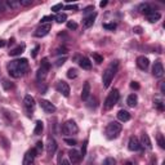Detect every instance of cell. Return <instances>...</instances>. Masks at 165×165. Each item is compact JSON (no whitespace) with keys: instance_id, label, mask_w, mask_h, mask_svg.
Here are the masks:
<instances>
[{"instance_id":"6da1fadb","label":"cell","mask_w":165,"mask_h":165,"mask_svg":"<svg viewBox=\"0 0 165 165\" xmlns=\"http://www.w3.org/2000/svg\"><path fill=\"white\" fill-rule=\"evenodd\" d=\"M27 70H29V62L26 58L14 59V61H10L8 63V72L12 78H21L27 72Z\"/></svg>"},{"instance_id":"7a4b0ae2","label":"cell","mask_w":165,"mask_h":165,"mask_svg":"<svg viewBox=\"0 0 165 165\" xmlns=\"http://www.w3.org/2000/svg\"><path fill=\"white\" fill-rule=\"evenodd\" d=\"M118 67H119V62L118 61H114L111 65L106 68V71L103 72V78H102V82H103V86L104 88H108L111 81L114 79V76L116 75L118 72Z\"/></svg>"},{"instance_id":"3957f363","label":"cell","mask_w":165,"mask_h":165,"mask_svg":"<svg viewBox=\"0 0 165 165\" xmlns=\"http://www.w3.org/2000/svg\"><path fill=\"white\" fill-rule=\"evenodd\" d=\"M121 129H123V126H121V124H120V123H118V121L110 123L106 126V137L108 139L118 138L119 134H120V132H121Z\"/></svg>"},{"instance_id":"277c9868","label":"cell","mask_w":165,"mask_h":165,"mask_svg":"<svg viewBox=\"0 0 165 165\" xmlns=\"http://www.w3.org/2000/svg\"><path fill=\"white\" fill-rule=\"evenodd\" d=\"M119 98H120V93H119V90H118V89H112L111 92L108 93L107 98L104 100V103H103L104 110H111V108L115 106V104L118 103Z\"/></svg>"},{"instance_id":"5b68a950","label":"cell","mask_w":165,"mask_h":165,"mask_svg":"<svg viewBox=\"0 0 165 165\" xmlns=\"http://www.w3.org/2000/svg\"><path fill=\"white\" fill-rule=\"evenodd\" d=\"M79 132V126L74 120H67L62 126V133L66 135H72Z\"/></svg>"},{"instance_id":"8992f818","label":"cell","mask_w":165,"mask_h":165,"mask_svg":"<svg viewBox=\"0 0 165 165\" xmlns=\"http://www.w3.org/2000/svg\"><path fill=\"white\" fill-rule=\"evenodd\" d=\"M51 29H52V25H51V23L40 25V26L35 30L34 35H35L36 37H44V36H47V35L49 34V31H51Z\"/></svg>"},{"instance_id":"52a82bcc","label":"cell","mask_w":165,"mask_h":165,"mask_svg":"<svg viewBox=\"0 0 165 165\" xmlns=\"http://www.w3.org/2000/svg\"><path fill=\"white\" fill-rule=\"evenodd\" d=\"M37 156L36 150L35 148H31L25 153V157H23V165H34L35 161V157Z\"/></svg>"},{"instance_id":"ba28073f","label":"cell","mask_w":165,"mask_h":165,"mask_svg":"<svg viewBox=\"0 0 165 165\" xmlns=\"http://www.w3.org/2000/svg\"><path fill=\"white\" fill-rule=\"evenodd\" d=\"M56 89H57L59 93H61L63 97H68V96H70V86H68L67 82L63 81V80H61V81L57 82Z\"/></svg>"},{"instance_id":"9c48e42d","label":"cell","mask_w":165,"mask_h":165,"mask_svg":"<svg viewBox=\"0 0 165 165\" xmlns=\"http://www.w3.org/2000/svg\"><path fill=\"white\" fill-rule=\"evenodd\" d=\"M152 75L155 76V78L160 79L164 76V66L160 61H156L153 63V67H152Z\"/></svg>"},{"instance_id":"30bf717a","label":"cell","mask_w":165,"mask_h":165,"mask_svg":"<svg viewBox=\"0 0 165 165\" xmlns=\"http://www.w3.org/2000/svg\"><path fill=\"white\" fill-rule=\"evenodd\" d=\"M40 107L45 111L47 114H52V112H54L56 111V106L52 103V102H49V101H47V100H41L40 101Z\"/></svg>"},{"instance_id":"8fae6325","label":"cell","mask_w":165,"mask_h":165,"mask_svg":"<svg viewBox=\"0 0 165 165\" xmlns=\"http://www.w3.org/2000/svg\"><path fill=\"white\" fill-rule=\"evenodd\" d=\"M137 66H138V68L146 71L148 68V66H150V61H148V58L145 57V56H139L137 58Z\"/></svg>"},{"instance_id":"7c38bea8","label":"cell","mask_w":165,"mask_h":165,"mask_svg":"<svg viewBox=\"0 0 165 165\" xmlns=\"http://www.w3.org/2000/svg\"><path fill=\"white\" fill-rule=\"evenodd\" d=\"M128 148L130 151H138L141 148V142L137 137H130L129 143H128Z\"/></svg>"},{"instance_id":"4fadbf2b","label":"cell","mask_w":165,"mask_h":165,"mask_svg":"<svg viewBox=\"0 0 165 165\" xmlns=\"http://www.w3.org/2000/svg\"><path fill=\"white\" fill-rule=\"evenodd\" d=\"M96 17H97V13H96V12H93L92 14L86 16V17H85L84 19H82V26H84L85 29H89V27H92V26H93V23H94Z\"/></svg>"},{"instance_id":"5bb4252c","label":"cell","mask_w":165,"mask_h":165,"mask_svg":"<svg viewBox=\"0 0 165 165\" xmlns=\"http://www.w3.org/2000/svg\"><path fill=\"white\" fill-rule=\"evenodd\" d=\"M57 147H58V145H57V142H56V139L54 138H51L48 141V145H47V152H48V155H53L54 152L57 151Z\"/></svg>"},{"instance_id":"9a60e30c","label":"cell","mask_w":165,"mask_h":165,"mask_svg":"<svg viewBox=\"0 0 165 165\" xmlns=\"http://www.w3.org/2000/svg\"><path fill=\"white\" fill-rule=\"evenodd\" d=\"M23 104H25V107L29 110H34V107H35V100H34V97H31V96H25V98H23Z\"/></svg>"},{"instance_id":"2e32d148","label":"cell","mask_w":165,"mask_h":165,"mask_svg":"<svg viewBox=\"0 0 165 165\" xmlns=\"http://www.w3.org/2000/svg\"><path fill=\"white\" fill-rule=\"evenodd\" d=\"M89 97H90V84H89V81H86L84 86H82V90H81V100L88 101Z\"/></svg>"},{"instance_id":"e0dca14e","label":"cell","mask_w":165,"mask_h":165,"mask_svg":"<svg viewBox=\"0 0 165 165\" xmlns=\"http://www.w3.org/2000/svg\"><path fill=\"white\" fill-rule=\"evenodd\" d=\"M68 156H70V160L72 161V164H79L81 160V155L76 150H71L68 152Z\"/></svg>"},{"instance_id":"ac0fdd59","label":"cell","mask_w":165,"mask_h":165,"mask_svg":"<svg viewBox=\"0 0 165 165\" xmlns=\"http://www.w3.org/2000/svg\"><path fill=\"white\" fill-rule=\"evenodd\" d=\"M138 9H139V12L143 13L145 16H148V14H151L152 12H155V9H153L150 4H141Z\"/></svg>"},{"instance_id":"d6986e66","label":"cell","mask_w":165,"mask_h":165,"mask_svg":"<svg viewBox=\"0 0 165 165\" xmlns=\"http://www.w3.org/2000/svg\"><path fill=\"white\" fill-rule=\"evenodd\" d=\"M25 48H26V45H25V44H21V45L16 47L14 49H12V51L9 52V56H12V57L19 56V54H22V53L25 52Z\"/></svg>"},{"instance_id":"ffe728a7","label":"cell","mask_w":165,"mask_h":165,"mask_svg":"<svg viewBox=\"0 0 165 165\" xmlns=\"http://www.w3.org/2000/svg\"><path fill=\"white\" fill-rule=\"evenodd\" d=\"M118 119L120 120V121H129L130 120V114L128 111H125V110H120V111L118 112Z\"/></svg>"},{"instance_id":"44dd1931","label":"cell","mask_w":165,"mask_h":165,"mask_svg":"<svg viewBox=\"0 0 165 165\" xmlns=\"http://www.w3.org/2000/svg\"><path fill=\"white\" fill-rule=\"evenodd\" d=\"M79 65H80V67H81L82 70H90V68H92V62L89 61V58H86V57L80 58Z\"/></svg>"},{"instance_id":"7402d4cb","label":"cell","mask_w":165,"mask_h":165,"mask_svg":"<svg viewBox=\"0 0 165 165\" xmlns=\"http://www.w3.org/2000/svg\"><path fill=\"white\" fill-rule=\"evenodd\" d=\"M4 5L7 9H16V8L19 7V2L18 0H5Z\"/></svg>"},{"instance_id":"603a6c76","label":"cell","mask_w":165,"mask_h":165,"mask_svg":"<svg viewBox=\"0 0 165 165\" xmlns=\"http://www.w3.org/2000/svg\"><path fill=\"white\" fill-rule=\"evenodd\" d=\"M142 145L146 146L147 150H151V148H152L151 139H150V137H148V134H146V133L142 134Z\"/></svg>"},{"instance_id":"cb8c5ba5","label":"cell","mask_w":165,"mask_h":165,"mask_svg":"<svg viewBox=\"0 0 165 165\" xmlns=\"http://www.w3.org/2000/svg\"><path fill=\"white\" fill-rule=\"evenodd\" d=\"M146 18H147V21H148V22H152V23H153V22H156V21H159V19L161 18V14L155 10V12H152L151 14L146 16Z\"/></svg>"},{"instance_id":"d4e9b609","label":"cell","mask_w":165,"mask_h":165,"mask_svg":"<svg viewBox=\"0 0 165 165\" xmlns=\"http://www.w3.org/2000/svg\"><path fill=\"white\" fill-rule=\"evenodd\" d=\"M126 103H128V106H130V107H135L137 103H138V97L135 94H130L128 97V100H126Z\"/></svg>"},{"instance_id":"484cf974","label":"cell","mask_w":165,"mask_h":165,"mask_svg":"<svg viewBox=\"0 0 165 165\" xmlns=\"http://www.w3.org/2000/svg\"><path fill=\"white\" fill-rule=\"evenodd\" d=\"M47 75H48V71H47L45 68L40 67L39 70H37V72H36V79L39 80V81H43L44 79L47 78Z\"/></svg>"},{"instance_id":"4316f807","label":"cell","mask_w":165,"mask_h":165,"mask_svg":"<svg viewBox=\"0 0 165 165\" xmlns=\"http://www.w3.org/2000/svg\"><path fill=\"white\" fill-rule=\"evenodd\" d=\"M44 129V125H43V121H40V120H37L36 124H35V129H34V134L35 135H39L41 134V132Z\"/></svg>"},{"instance_id":"83f0119b","label":"cell","mask_w":165,"mask_h":165,"mask_svg":"<svg viewBox=\"0 0 165 165\" xmlns=\"http://www.w3.org/2000/svg\"><path fill=\"white\" fill-rule=\"evenodd\" d=\"M54 19H56L57 23H63V22L67 21V16H66L65 13H58L56 17H54Z\"/></svg>"},{"instance_id":"f1b7e54d","label":"cell","mask_w":165,"mask_h":165,"mask_svg":"<svg viewBox=\"0 0 165 165\" xmlns=\"http://www.w3.org/2000/svg\"><path fill=\"white\" fill-rule=\"evenodd\" d=\"M2 85H3V88H4L5 90H10V89H13V86H14L8 79H4L3 82H2Z\"/></svg>"},{"instance_id":"f546056e","label":"cell","mask_w":165,"mask_h":165,"mask_svg":"<svg viewBox=\"0 0 165 165\" xmlns=\"http://www.w3.org/2000/svg\"><path fill=\"white\" fill-rule=\"evenodd\" d=\"M153 106H155L159 111H164V102L161 100H155L153 101Z\"/></svg>"},{"instance_id":"4dcf8cb0","label":"cell","mask_w":165,"mask_h":165,"mask_svg":"<svg viewBox=\"0 0 165 165\" xmlns=\"http://www.w3.org/2000/svg\"><path fill=\"white\" fill-rule=\"evenodd\" d=\"M156 139H157V143H159V146H160V148H165V139H164V135L163 134H157V137H156Z\"/></svg>"},{"instance_id":"1f68e13d","label":"cell","mask_w":165,"mask_h":165,"mask_svg":"<svg viewBox=\"0 0 165 165\" xmlns=\"http://www.w3.org/2000/svg\"><path fill=\"white\" fill-rule=\"evenodd\" d=\"M76 76H78V70L76 68H70L67 71V78L68 79H75Z\"/></svg>"},{"instance_id":"d6a6232c","label":"cell","mask_w":165,"mask_h":165,"mask_svg":"<svg viewBox=\"0 0 165 165\" xmlns=\"http://www.w3.org/2000/svg\"><path fill=\"white\" fill-rule=\"evenodd\" d=\"M40 67H43V68H45L47 71H49V68H51V63H49L48 58H43L41 59V66H40Z\"/></svg>"},{"instance_id":"836d02e7","label":"cell","mask_w":165,"mask_h":165,"mask_svg":"<svg viewBox=\"0 0 165 165\" xmlns=\"http://www.w3.org/2000/svg\"><path fill=\"white\" fill-rule=\"evenodd\" d=\"M93 59H94L96 63H98V65H101L103 62V57L101 56V54H98V53H93Z\"/></svg>"},{"instance_id":"e575fe53","label":"cell","mask_w":165,"mask_h":165,"mask_svg":"<svg viewBox=\"0 0 165 165\" xmlns=\"http://www.w3.org/2000/svg\"><path fill=\"white\" fill-rule=\"evenodd\" d=\"M102 165H116V160L114 157H107V159H104Z\"/></svg>"},{"instance_id":"d590c367","label":"cell","mask_w":165,"mask_h":165,"mask_svg":"<svg viewBox=\"0 0 165 165\" xmlns=\"http://www.w3.org/2000/svg\"><path fill=\"white\" fill-rule=\"evenodd\" d=\"M103 29L114 31L115 29H116V23H103Z\"/></svg>"},{"instance_id":"8d00e7d4","label":"cell","mask_w":165,"mask_h":165,"mask_svg":"<svg viewBox=\"0 0 165 165\" xmlns=\"http://www.w3.org/2000/svg\"><path fill=\"white\" fill-rule=\"evenodd\" d=\"M67 29H70V30H76V29H78V23H76V22H74V21H68V22H67Z\"/></svg>"},{"instance_id":"74e56055","label":"cell","mask_w":165,"mask_h":165,"mask_svg":"<svg viewBox=\"0 0 165 165\" xmlns=\"http://www.w3.org/2000/svg\"><path fill=\"white\" fill-rule=\"evenodd\" d=\"M65 143L66 145H68V146H75L78 142H76V139H72V138H65Z\"/></svg>"},{"instance_id":"f35d334b","label":"cell","mask_w":165,"mask_h":165,"mask_svg":"<svg viewBox=\"0 0 165 165\" xmlns=\"http://www.w3.org/2000/svg\"><path fill=\"white\" fill-rule=\"evenodd\" d=\"M86 146H88V138L84 141V143H82V148H81V157H84V156H85V153H86Z\"/></svg>"},{"instance_id":"ab89813d","label":"cell","mask_w":165,"mask_h":165,"mask_svg":"<svg viewBox=\"0 0 165 165\" xmlns=\"http://www.w3.org/2000/svg\"><path fill=\"white\" fill-rule=\"evenodd\" d=\"M43 142L41 141H39L36 143V147H35V150H36V153H41V151H43Z\"/></svg>"},{"instance_id":"60d3db41","label":"cell","mask_w":165,"mask_h":165,"mask_svg":"<svg viewBox=\"0 0 165 165\" xmlns=\"http://www.w3.org/2000/svg\"><path fill=\"white\" fill-rule=\"evenodd\" d=\"M19 2V5H22V7H29V5L32 4V0H18Z\"/></svg>"},{"instance_id":"b9f144b4","label":"cell","mask_w":165,"mask_h":165,"mask_svg":"<svg viewBox=\"0 0 165 165\" xmlns=\"http://www.w3.org/2000/svg\"><path fill=\"white\" fill-rule=\"evenodd\" d=\"M62 8H63V4L62 3L56 4V5H53V7H52V12H58V10H61Z\"/></svg>"},{"instance_id":"7bdbcfd3","label":"cell","mask_w":165,"mask_h":165,"mask_svg":"<svg viewBox=\"0 0 165 165\" xmlns=\"http://www.w3.org/2000/svg\"><path fill=\"white\" fill-rule=\"evenodd\" d=\"M52 19H54L52 16H47V17H43L40 22H41V25H45V23H48V22H49V21H52Z\"/></svg>"},{"instance_id":"ee69618b","label":"cell","mask_w":165,"mask_h":165,"mask_svg":"<svg viewBox=\"0 0 165 165\" xmlns=\"http://www.w3.org/2000/svg\"><path fill=\"white\" fill-rule=\"evenodd\" d=\"M66 59H67L66 57H62V58L57 59V61H56V66H57V67H61V66H62V65L66 62Z\"/></svg>"},{"instance_id":"f6af8a7d","label":"cell","mask_w":165,"mask_h":165,"mask_svg":"<svg viewBox=\"0 0 165 165\" xmlns=\"http://www.w3.org/2000/svg\"><path fill=\"white\" fill-rule=\"evenodd\" d=\"M66 53H67V48H65V47L58 48L56 51V54H66Z\"/></svg>"},{"instance_id":"bcb514c9","label":"cell","mask_w":165,"mask_h":165,"mask_svg":"<svg viewBox=\"0 0 165 165\" xmlns=\"http://www.w3.org/2000/svg\"><path fill=\"white\" fill-rule=\"evenodd\" d=\"M63 8L67 9V10H76V9H78V5H76V4H72V5L68 4V5H65Z\"/></svg>"},{"instance_id":"7dc6e473","label":"cell","mask_w":165,"mask_h":165,"mask_svg":"<svg viewBox=\"0 0 165 165\" xmlns=\"http://www.w3.org/2000/svg\"><path fill=\"white\" fill-rule=\"evenodd\" d=\"M130 88H132V89L138 90L141 86H139V84H138V82H137V81H132V82H130Z\"/></svg>"},{"instance_id":"c3c4849f","label":"cell","mask_w":165,"mask_h":165,"mask_svg":"<svg viewBox=\"0 0 165 165\" xmlns=\"http://www.w3.org/2000/svg\"><path fill=\"white\" fill-rule=\"evenodd\" d=\"M39 49H40V47H39V45H36V47L34 48V51H32V53H31L32 58H35V57L37 56V52H39Z\"/></svg>"},{"instance_id":"681fc988","label":"cell","mask_w":165,"mask_h":165,"mask_svg":"<svg viewBox=\"0 0 165 165\" xmlns=\"http://www.w3.org/2000/svg\"><path fill=\"white\" fill-rule=\"evenodd\" d=\"M133 31L135 32V34H142V31H143V30H142V27L141 26H135V27H133Z\"/></svg>"},{"instance_id":"f907efd6","label":"cell","mask_w":165,"mask_h":165,"mask_svg":"<svg viewBox=\"0 0 165 165\" xmlns=\"http://www.w3.org/2000/svg\"><path fill=\"white\" fill-rule=\"evenodd\" d=\"M92 10H94V7H93V5H89V7H86L85 9H84V13L86 14V13H90Z\"/></svg>"},{"instance_id":"816d5d0a","label":"cell","mask_w":165,"mask_h":165,"mask_svg":"<svg viewBox=\"0 0 165 165\" xmlns=\"http://www.w3.org/2000/svg\"><path fill=\"white\" fill-rule=\"evenodd\" d=\"M4 10H7V8H5V5H4V2H0V13H3Z\"/></svg>"},{"instance_id":"f5cc1de1","label":"cell","mask_w":165,"mask_h":165,"mask_svg":"<svg viewBox=\"0 0 165 165\" xmlns=\"http://www.w3.org/2000/svg\"><path fill=\"white\" fill-rule=\"evenodd\" d=\"M160 92H161V94H165V84L164 82H161V85H160Z\"/></svg>"},{"instance_id":"db71d44e","label":"cell","mask_w":165,"mask_h":165,"mask_svg":"<svg viewBox=\"0 0 165 165\" xmlns=\"http://www.w3.org/2000/svg\"><path fill=\"white\" fill-rule=\"evenodd\" d=\"M100 5H101L102 8H103V7H106V5H107V2H106V0H104V2H101V3H100Z\"/></svg>"},{"instance_id":"11a10c76","label":"cell","mask_w":165,"mask_h":165,"mask_svg":"<svg viewBox=\"0 0 165 165\" xmlns=\"http://www.w3.org/2000/svg\"><path fill=\"white\" fill-rule=\"evenodd\" d=\"M5 44H7V43H5L4 40H0V48H3V47H5Z\"/></svg>"},{"instance_id":"9f6ffc18","label":"cell","mask_w":165,"mask_h":165,"mask_svg":"<svg viewBox=\"0 0 165 165\" xmlns=\"http://www.w3.org/2000/svg\"><path fill=\"white\" fill-rule=\"evenodd\" d=\"M61 165H70V161H67V160H63V161L61 163Z\"/></svg>"},{"instance_id":"6f0895ef","label":"cell","mask_w":165,"mask_h":165,"mask_svg":"<svg viewBox=\"0 0 165 165\" xmlns=\"http://www.w3.org/2000/svg\"><path fill=\"white\" fill-rule=\"evenodd\" d=\"M124 165H133V163H132V161H126Z\"/></svg>"}]
</instances>
